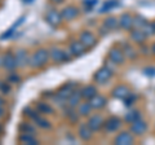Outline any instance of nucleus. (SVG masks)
<instances>
[{"mask_svg":"<svg viewBox=\"0 0 155 145\" xmlns=\"http://www.w3.org/2000/svg\"><path fill=\"white\" fill-rule=\"evenodd\" d=\"M49 49L45 48H40L36 52H34L32 55L28 57V66L34 67V69H39L47 65V62L49 61Z\"/></svg>","mask_w":155,"mask_h":145,"instance_id":"nucleus-1","label":"nucleus"},{"mask_svg":"<svg viewBox=\"0 0 155 145\" xmlns=\"http://www.w3.org/2000/svg\"><path fill=\"white\" fill-rule=\"evenodd\" d=\"M113 74H114L113 69H111L110 66L104 65V66H101L100 69L94 72L93 79H94L96 83H98V84H105L106 82H107V80L111 78V76H113Z\"/></svg>","mask_w":155,"mask_h":145,"instance_id":"nucleus-2","label":"nucleus"},{"mask_svg":"<svg viewBox=\"0 0 155 145\" xmlns=\"http://www.w3.org/2000/svg\"><path fill=\"white\" fill-rule=\"evenodd\" d=\"M49 57L52 59L53 62H67L71 60V55L69 51H65V49H61V48H56L53 47L52 49L49 51Z\"/></svg>","mask_w":155,"mask_h":145,"instance_id":"nucleus-3","label":"nucleus"},{"mask_svg":"<svg viewBox=\"0 0 155 145\" xmlns=\"http://www.w3.org/2000/svg\"><path fill=\"white\" fill-rule=\"evenodd\" d=\"M2 66L7 71H14L17 69V60H16V55L13 52H7L5 55L2 57Z\"/></svg>","mask_w":155,"mask_h":145,"instance_id":"nucleus-4","label":"nucleus"},{"mask_svg":"<svg viewBox=\"0 0 155 145\" xmlns=\"http://www.w3.org/2000/svg\"><path fill=\"white\" fill-rule=\"evenodd\" d=\"M79 40L83 43V44L85 46L87 49H91V48H93L96 44H97V36L94 35L92 31H88V30H85L83 31L79 35Z\"/></svg>","mask_w":155,"mask_h":145,"instance_id":"nucleus-5","label":"nucleus"},{"mask_svg":"<svg viewBox=\"0 0 155 145\" xmlns=\"http://www.w3.org/2000/svg\"><path fill=\"white\" fill-rule=\"evenodd\" d=\"M107 57H109V60L115 65H122L125 61L124 52H123V49H120V48H111V49L109 51Z\"/></svg>","mask_w":155,"mask_h":145,"instance_id":"nucleus-6","label":"nucleus"},{"mask_svg":"<svg viewBox=\"0 0 155 145\" xmlns=\"http://www.w3.org/2000/svg\"><path fill=\"white\" fill-rule=\"evenodd\" d=\"M134 143V137H133V133L132 132H128V131H123L118 133L114 139V144L116 145H132Z\"/></svg>","mask_w":155,"mask_h":145,"instance_id":"nucleus-7","label":"nucleus"},{"mask_svg":"<svg viewBox=\"0 0 155 145\" xmlns=\"http://www.w3.org/2000/svg\"><path fill=\"white\" fill-rule=\"evenodd\" d=\"M69 52H70V55L72 57H80V56H83L84 53L87 52V48H85V46L80 40H74V42L70 43Z\"/></svg>","mask_w":155,"mask_h":145,"instance_id":"nucleus-8","label":"nucleus"},{"mask_svg":"<svg viewBox=\"0 0 155 145\" xmlns=\"http://www.w3.org/2000/svg\"><path fill=\"white\" fill-rule=\"evenodd\" d=\"M79 8L75 5H67L61 11V16L64 21H72L79 16Z\"/></svg>","mask_w":155,"mask_h":145,"instance_id":"nucleus-9","label":"nucleus"},{"mask_svg":"<svg viewBox=\"0 0 155 145\" xmlns=\"http://www.w3.org/2000/svg\"><path fill=\"white\" fill-rule=\"evenodd\" d=\"M146 131H147V123L143 119L140 118L137 120H134L133 123H130V132L136 135V136H141Z\"/></svg>","mask_w":155,"mask_h":145,"instance_id":"nucleus-10","label":"nucleus"},{"mask_svg":"<svg viewBox=\"0 0 155 145\" xmlns=\"http://www.w3.org/2000/svg\"><path fill=\"white\" fill-rule=\"evenodd\" d=\"M120 126H122V119H120L119 117H115V115L107 118L105 120V123H104V127H105V130L107 132L118 131V130L120 128Z\"/></svg>","mask_w":155,"mask_h":145,"instance_id":"nucleus-11","label":"nucleus"},{"mask_svg":"<svg viewBox=\"0 0 155 145\" xmlns=\"http://www.w3.org/2000/svg\"><path fill=\"white\" fill-rule=\"evenodd\" d=\"M45 21L49 23L51 26H58L64 20H62L61 12L56 11V9H51V11L47 12V14H45Z\"/></svg>","mask_w":155,"mask_h":145,"instance_id":"nucleus-12","label":"nucleus"},{"mask_svg":"<svg viewBox=\"0 0 155 145\" xmlns=\"http://www.w3.org/2000/svg\"><path fill=\"white\" fill-rule=\"evenodd\" d=\"M104 123H105V119L101 117V115H98V114L89 117L88 122H87V124L89 126V128H91L93 132H94V131H100V130L104 127Z\"/></svg>","mask_w":155,"mask_h":145,"instance_id":"nucleus-13","label":"nucleus"},{"mask_svg":"<svg viewBox=\"0 0 155 145\" xmlns=\"http://www.w3.org/2000/svg\"><path fill=\"white\" fill-rule=\"evenodd\" d=\"M129 93H130V89H129V87H127L125 84L116 86L115 88L113 89V92H111L113 97L116 99V100H124Z\"/></svg>","mask_w":155,"mask_h":145,"instance_id":"nucleus-14","label":"nucleus"},{"mask_svg":"<svg viewBox=\"0 0 155 145\" xmlns=\"http://www.w3.org/2000/svg\"><path fill=\"white\" fill-rule=\"evenodd\" d=\"M119 27H122L123 30L130 31L133 29V16L129 13H123L119 18Z\"/></svg>","mask_w":155,"mask_h":145,"instance_id":"nucleus-15","label":"nucleus"},{"mask_svg":"<svg viewBox=\"0 0 155 145\" xmlns=\"http://www.w3.org/2000/svg\"><path fill=\"white\" fill-rule=\"evenodd\" d=\"M78 136H79L83 141H88L93 136V131L89 128V126L87 123H81L78 128Z\"/></svg>","mask_w":155,"mask_h":145,"instance_id":"nucleus-16","label":"nucleus"},{"mask_svg":"<svg viewBox=\"0 0 155 145\" xmlns=\"http://www.w3.org/2000/svg\"><path fill=\"white\" fill-rule=\"evenodd\" d=\"M89 104L92 106V109L100 110V109H102V108H105V106H106V104H107V100H106L105 96L97 93L96 96H93V97L89 100Z\"/></svg>","mask_w":155,"mask_h":145,"instance_id":"nucleus-17","label":"nucleus"},{"mask_svg":"<svg viewBox=\"0 0 155 145\" xmlns=\"http://www.w3.org/2000/svg\"><path fill=\"white\" fill-rule=\"evenodd\" d=\"M19 144H26V145H38L39 141L38 139L35 137L34 133H26V132H21L18 137Z\"/></svg>","mask_w":155,"mask_h":145,"instance_id":"nucleus-18","label":"nucleus"},{"mask_svg":"<svg viewBox=\"0 0 155 145\" xmlns=\"http://www.w3.org/2000/svg\"><path fill=\"white\" fill-rule=\"evenodd\" d=\"M80 95L81 97L85 99V100H91L93 96L97 95V87L93 86V84H88V86H84L83 88L80 89Z\"/></svg>","mask_w":155,"mask_h":145,"instance_id":"nucleus-19","label":"nucleus"},{"mask_svg":"<svg viewBox=\"0 0 155 145\" xmlns=\"http://www.w3.org/2000/svg\"><path fill=\"white\" fill-rule=\"evenodd\" d=\"M74 91H75L74 89V84H65L64 87H61V88L57 91V96L61 100H67Z\"/></svg>","mask_w":155,"mask_h":145,"instance_id":"nucleus-20","label":"nucleus"},{"mask_svg":"<svg viewBox=\"0 0 155 145\" xmlns=\"http://www.w3.org/2000/svg\"><path fill=\"white\" fill-rule=\"evenodd\" d=\"M14 55H16V60H17V66L18 67L28 65V57L30 56L27 55V52L25 49H18Z\"/></svg>","mask_w":155,"mask_h":145,"instance_id":"nucleus-21","label":"nucleus"},{"mask_svg":"<svg viewBox=\"0 0 155 145\" xmlns=\"http://www.w3.org/2000/svg\"><path fill=\"white\" fill-rule=\"evenodd\" d=\"M130 39H132L134 43H140L142 44L146 39V34L143 32L142 29H132L130 30Z\"/></svg>","mask_w":155,"mask_h":145,"instance_id":"nucleus-22","label":"nucleus"},{"mask_svg":"<svg viewBox=\"0 0 155 145\" xmlns=\"http://www.w3.org/2000/svg\"><path fill=\"white\" fill-rule=\"evenodd\" d=\"M81 99H83V97H81V95H80V91H79V92H78V91H74V92L71 93L70 97L66 100L67 101L66 104L69 105L71 109H74V108H78V105L80 104Z\"/></svg>","mask_w":155,"mask_h":145,"instance_id":"nucleus-23","label":"nucleus"},{"mask_svg":"<svg viewBox=\"0 0 155 145\" xmlns=\"http://www.w3.org/2000/svg\"><path fill=\"white\" fill-rule=\"evenodd\" d=\"M34 122H35V124L38 126V127H40V128H51V122L48 119H45L44 117H43L41 114H39L36 113L35 115H34Z\"/></svg>","mask_w":155,"mask_h":145,"instance_id":"nucleus-24","label":"nucleus"},{"mask_svg":"<svg viewBox=\"0 0 155 145\" xmlns=\"http://www.w3.org/2000/svg\"><path fill=\"white\" fill-rule=\"evenodd\" d=\"M36 112L39 114H53V108L48 104V103H43V101H39L36 104Z\"/></svg>","mask_w":155,"mask_h":145,"instance_id":"nucleus-25","label":"nucleus"},{"mask_svg":"<svg viewBox=\"0 0 155 145\" xmlns=\"http://www.w3.org/2000/svg\"><path fill=\"white\" fill-rule=\"evenodd\" d=\"M102 26L109 31L110 30H115V29L119 27V20L118 18H115V17H107V18H105Z\"/></svg>","mask_w":155,"mask_h":145,"instance_id":"nucleus-26","label":"nucleus"},{"mask_svg":"<svg viewBox=\"0 0 155 145\" xmlns=\"http://www.w3.org/2000/svg\"><path fill=\"white\" fill-rule=\"evenodd\" d=\"M92 112V106L89 103H80L78 105V114L81 115V117H87Z\"/></svg>","mask_w":155,"mask_h":145,"instance_id":"nucleus-27","label":"nucleus"},{"mask_svg":"<svg viewBox=\"0 0 155 145\" xmlns=\"http://www.w3.org/2000/svg\"><path fill=\"white\" fill-rule=\"evenodd\" d=\"M118 5H120L119 0H109V2H106L102 5V8L100 9V13H107L110 11H113V9L116 8Z\"/></svg>","mask_w":155,"mask_h":145,"instance_id":"nucleus-28","label":"nucleus"},{"mask_svg":"<svg viewBox=\"0 0 155 145\" xmlns=\"http://www.w3.org/2000/svg\"><path fill=\"white\" fill-rule=\"evenodd\" d=\"M140 118H141V112H140V110H129V112L125 114L124 120L127 123H133L134 120H137Z\"/></svg>","mask_w":155,"mask_h":145,"instance_id":"nucleus-29","label":"nucleus"},{"mask_svg":"<svg viewBox=\"0 0 155 145\" xmlns=\"http://www.w3.org/2000/svg\"><path fill=\"white\" fill-rule=\"evenodd\" d=\"M23 20H25V17H21V18H19V20H18V22H17V23H14V25H13L11 29H8V30H7V32H4L3 35H0V40H3V39H8L9 36H12L13 31L16 30V29H17L19 25H21V23L23 22Z\"/></svg>","mask_w":155,"mask_h":145,"instance_id":"nucleus-30","label":"nucleus"},{"mask_svg":"<svg viewBox=\"0 0 155 145\" xmlns=\"http://www.w3.org/2000/svg\"><path fill=\"white\" fill-rule=\"evenodd\" d=\"M147 23V21L145 20L143 17L137 16L136 18H133V29H143V26Z\"/></svg>","mask_w":155,"mask_h":145,"instance_id":"nucleus-31","label":"nucleus"},{"mask_svg":"<svg viewBox=\"0 0 155 145\" xmlns=\"http://www.w3.org/2000/svg\"><path fill=\"white\" fill-rule=\"evenodd\" d=\"M143 32L146 34V36H150V35H154L155 34V22H147L146 25L143 26Z\"/></svg>","mask_w":155,"mask_h":145,"instance_id":"nucleus-32","label":"nucleus"},{"mask_svg":"<svg viewBox=\"0 0 155 145\" xmlns=\"http://www.w3.org/2000/svg\"><path fill=\"white\" fill-rule=\"evenodd\" d=\"M21 132H26V133H35V126L31 123H22L19 126Z\"/></svg>","mask_w":155,"mask_h":145,"instance_id":"nucleus-33","label":"nucleus"},{"mask_svg":"<svg viewBox=\"0 0 155 145\" xmlns=\"http://www.w3.org/2000/svg\"><path fill=\"white\" fill-rule=\"evenodd\" d=\"M123 52H124V56H125V57H129V59H134V57L137 56V52H136L129 44L125 46V48H124Z\"/></svg>","mask_w":155,"mask_h":145,"instance_id":"nucleus-34","label":"nucleus"},{"mask_svg":"<svg viewBox=\"0 0 155 145\" xmlns=\"http://www.w3.org/2000/svg\"><path fill=\"white\" fill-rule=\"evenodd\" d=\"M123 101H124V105H125V106H132V105L136 103V101H137V96L130 92Z\"/></svg>","mask_w":155,"mask_h":145,"instance_id":"nucleus-35","label":"nucleus"},{"mask_svg":"<svg viewBox=\"0 0 155 145\" xmlns=\"http://www.w3.org/2000/svg\"><path fill=\"white\" fill-rule=\"evenodd\" d=\"M97 3H98V0H84V2H83V4L85 5V11L87 12L92 11V8L96 7Z\"/></svg>","mask_w":155,"mask_h":145,"instance_id":"nucleus-36","label":"nucleus"},{"mask_svg":"<svg viewBox=\"0 0 155 145\" xmlns=\"http://www.w3.org/2000/svg\"><path fill=\"white\" fill-rule=\"evenodd\" d=\"M0 92L4 93V95L9 93L11 92V86L8 83H5V82H2V83H0Z\"/></svg>","mask_w":155,"mask_h":145,"instance_id":"nucleus-37","label":"nucleus"},{"mask_svg":"<svg viewBox=\"0 0 155 145\" xmlns=\"http://www.w3.org/2000/svg\"><path fill=\"white\" fill-rule=\"evenodd\" d=\"M8 82H11V83H19V82H21V78H19V75L14 74L12 71V74L8 76Z\"/></svg>","mask_w":155,"mask_h":145,"instance_id":"nucleus-38","label":"nucleus"},{"mask_svg":"<svg viewBox=\"0 0 155 145\" xmlns=\"http://www.w3.org/2000/svg\"><path fill=\"white\" fill-rule=\"evenodd\" d=\"M145 74L150 75V76H154L155 75V67H151V69H145Z\"/></svg>","mask_w":155,"mask_h":145,"instance_id":"nucleus-39","label":"nucleus"},{"mask_svg":"<svg viewBox=\"0 0 155 145\" xmlns=\"http://www.w3.org/2000/svg\"><path fill=\"white\" fill-rule=\"evenodd\" d=\"M4 114H5V109H4V106H0V118H3Z\"/></svg>","mask_w":155,"mask_h":145,"instance_id":"nucleus-40","label":"nucleus"},{"mask_svg":"<svg viewBox=\"0 0 155 145\" xmlns=\"http://www.w3.org/2000/svg\"><path fill=\"white\" fill-rule=\"evenodd\" d=\"M52 3H54V4H61V3H64L65 0H51Z\"/></svg>","mask_w":155,"mask_h":145,"instance_id":"nucleus-41","label":"nucleus"},{"mask_svg":"<svg viewBox=\"0 0 155 145\" xmlns=\"http://www.w3.org/2000/svg\"><path fill=\"white\" fill-rule=\"evenodd\" d=\"M4 104H5V100H4L2 96H0V106H4Z\"/></svg>","mask_w":155,"mask_h":145,"instance_id":"nucleus-42","label":"nucleus"},{"mask_svg":"<svg viewBox=\"0 0 155 145\" xmlns=\"http://www.w3.org/2000/svg\"><path fill=\"white\" fill-rule=\"evenodd\" d=\"M151 53H153V55L155 56V43H154V44L151 46Z\"/></svg>","mask_w":155,"mask_h":145,"instance_id":"nucleus-43","label":"nucleus"},{"mask_svg":"<svg viewBox=\"0 0 155 145\" xmlns=\"http://www.w3.org/2000/svg\"><path fill=\"white\" fill-rule=\"evenodd\" d=\"M22 2H23V3H27V4H28V3H32L34 0H22Z\"/></svg>","mask_w":155,"mask_h":145,"instance_id":"nucleus-44","label":"nucleus"},{"mask_svg":"<svg viewBox=\"0 0 155 145\" xmlns=\"http://www.w3.org/2000/svg\"><path fill=\"white\" fill-rule=\"evenodd\" d=\"M2 131H3V127H2V124H0V133H2Z\"/></svg>","mask_w":155,"mask_h":145,"instance_id":"nucleus-45","label":"nucleus"},{"mask_svg":"<svg viewBox=\"0 0 155 145\" xmlns=\"http://www.w3.org/2000/svg\"><path fill=\"white\" fill-rule=\"evenodd\" d=\"M0 66H2V57H0Z\"/></svg>","mask_w":155,"mask_h":145,"instance_id":"nucleus-46","label":"nucleus"}]
</instances>
